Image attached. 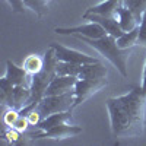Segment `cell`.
Listing matches in <instances>:
<instances>
[{
	"label": "cell",
	"instance_id": "5b68a950",
	"mask_svg": "<svg viewBox=\"0 0 146 146\" xmlns=\"http://www.w3.org/2000/svg\"><path fill=\"white\" fill-rule=\"evenodd\" d=\"M104 86H107V79H78L75 85V105L73 108L80 105L83 101H86L88 98L98 91H101Z\"/></svg>",
	"mask_w": 146,
	"mask_h": 146
},
{
	"label": "cell",
	"instance_id": "7c38bea8",
	"mask_svg": "<svg viewBox=\"0 0 146 146\" xmlns=\"http://www.w3.org/2000/svg\"><path fill=\"white\" fill-rule=\"evenodd\" d=\"M6 75L5 78L12 83L15 85V86H18V85H28V86H31V79L28 78L29 73L25 70V67H19L16 66L13 62H10V60H7L6 62Z\"/></svg>",
	"mask_w": 146,
	"mask_h": 146
},
{
	"label": "cell",
	"instance_id": "44dd1931",
	"mask_svg": "<svg viewBox=\"0 0 146 146\" xmlns=\"http://www.w3.org/2000/svg\"><path fill=\"white\" fill-rule=\"evenodd\" d=\"M123 5L133 12V15L140 23L142 15L146 12V0H123Z\"/></svg>",
	"mask_w": 146,
	"mask_h": 146
},
{
	"label": "cell",
	"instance_id": "cb8c5ba5",
	"mask_svg": "<svg viewBox=\"0 0 146 146\" xmlns=\"http://www.w3.org/2000/svg\"><path fill=\"white\" fill-rule=\"evenodd\" d=\"M137 44L146 47V12L142 15V19H140V23H139V40H137Z\"/></svg>",
	"mask_w": 146,
	"mask_h": 146
},
{
	"label": "cell",
	"instance_id": "e0dca14e",
	"mask_svg": "<svg viewBox=\"0 0 146 146\" xmlns=\"http://www.w3.org/2000/svg\"><path fill=\"white\" fill-rule=\"evenodd\" d=\"M13 91L15 85H12L5 76L0 79V101H2V107L6 108H13Z\"/></svg>",
	"mask_w": 146,
	"mask_h": 146
},
{
	"label": "cell",
	"instance_id": "30bf717a",
	"mask_svg": "<svg viewBox=\"0 0 146 146\" xmlns=\"http://www.w3.org/2000/svg\"><path fill=\"white\" fill-rule=\"evenodd\" d=\"M83 19L100 23V25L105 29V32L108 35L114 36V38H120V36L124 34V31L120 27V22H118L117 18H108V16H100V15H86L85 13Z\"/></svg>",
	"mask_w": 146,
	"mask_h": 146
},
{
	"label": "cell",
	"instance_id": "4316f807",
	"mask_svg": "<svg viewBox=\"0 0 146 146\" xmlns=\"http://www.w3.org/2000/svg\"><path fill=\"white\" fill-rule=\"evenodd\" d=\"M28 126H29V121H28V118L27 117H23V115H21L19 118H18V121L15 123V129L16 130H19V131H25L27 129H28Z\"/></svg>",
	"mask_w": 146,
	"mask_h": 146
},
{
	"label": "cell",
	"instance_id": "ba28073f",
	"mask_svg": "<svg viewBox=\"0 0 146 146\" xmlns=\"http://www.w3.org/2000/svg\"><path fill=\"white\" fill-rule=\"evenodd\" d=\"M82 133V127L80 126H70V124H66V123H62L58 126H54L51 129H48L45 131H41V133H34L35 139H67V137H73V136H78Z\"/></svg>",
	"mask_w": 146,
	"mask_h": 146
},
{
	"label": "cell",
	"instance_id": "83f0119b",
	"mask_svg": "<svg viewBox=\"0 0 146 146\" xmlns=\"http://www.w3.org/2000/svg\"><path fill=\"white\" fill-rule=\"evenodd\" d=\"M142 91L146 94V63L143 67V78H142Z\"/></svg>",
	"mask_w": 146,
	"mask_h": 146
},
{
	"label": "cell",
	"instance_id": "277c9868",
	"mask_svg": "<svg viewBox=\"0 0 146 146\" xmlns=\"http://www.w3.org/2000/svg\"><path fill=\"white\" fill-rule=\"evenodd\" d=\"M73 105H75V89L67 94H62V95L44 96L38 102V105H36V111L40 113L41 118H45L56 113L73 110Z\"/></svg>",
	"mask_w": 146,
	"mask_h": 146
},
{
	"label": "cell",
	"instance_id": "484cf974",
	"mask_svg": "<svg viewBox=\"0 0 146 146\" xmlns=\"http://www.w3.org/2000/svg\"><path fill=\"white\" fill-rule=\"evenodd\" d=\"M21 133H22V131L16 130L15 127H9V130L5 133V137H7V140H9V142L13 143V142H16V140L21 137Z\"/></svg>",
	"mask_w": 146,
	"mask_h": 146
},
{
	"label": "cell",
	"instance_id": "ffe728a7",
	"mask_svg": "<svg viewBox=\"0 0 146 146\" xmlns=\"http://www.w3.org/2000/svg\"><path fill=\"white\" fill-rule=\"evenodd\" d=\"M137 40H139V27L124 32L120 38H117V44L120 48H131L133 45L137 44Z\"/></svg>",
	"mask_w": 146,
	"mask_h": 146
},
{
	"label": "cell",
	"instance_id": "8992f818",
	"mask_svg": "<svg viewBox=\"0 0 146 146\" xmlns=\"http://www.w3.org/2000/svg\"><path fill=\"white\" fill-rule=\"evenodd\" d=\"M56 34L60 35H75V36H85V38H101V36L107 35L105 29L96 22H89L85 25H78V27H57L54 28Z\"/></svg>",
	"mask_w": 146,
	"mask_h": 146
},
{
	"label": "cell",
	"instance_id": "7a4b0ae2",
	"mask_svg": "<svg viewBox=\"0 0 146 146\" xmlns=\"http://www.w3.org/2000/svg\"><path fill=\"white\" fill-rule=\"evenodd\" d=\"M80 41H83L85 44L91 45L92 48H95L101 56H104L108 62H111L113 66L121 73L123 78L129 76V70H127V60L130 56V48H120L117 44V38L111 35H104L101 38H85V36H76Z\"/></svg>",
	"mask_w": 146,
	"mask_h": 146
},
{
	"label": "cell",
	"instance_id": "52a82bcc",
	"mask_svg": "<svg viewBox=\"0 0 146 146\" xmlns=\"http://www.w3.org/2000/svg\"><path fill=\"white\" fill-rule=\"evenodd\" d=\"M50 47L54 48L56 57H57V60H60V62H69V63H75V64H88V63L98 62V58L91 57L88 54H83V53L76 51V50H70V48L63 47V45H60L57 42L50 44Z\"/></svg>",
	"mask_w": 146,
	"mask_h": 146
},
{
	"label": "cell",
	"instance_id": "d6986e66",
	"mask_svg": "<svg viewBox=\"0 0 146 146\" xmlns=\"http://www.w3.org/2000/svg\"><path fill=\"white\" fill-rule=\"evenodd\" d=\"M23 67H25V70L29 73V75H35V73H38L42 66H44V57H38L36 54H29L25 60H23Z\"/></svg>",
	"mask_w": 146,
	"mask_h": 146
},
{
	"label": "cell",
	"instance_id": "6da1fadb",
	"mask_svg": "<svg viewBox=\"0 0 146 146\" xmlns=\"http://www.w3.org/2000/svg\"><path fill=\"white\" fill-rule=\"evenodd\" d=\"M146 94L142 86H133L127 94L107 101L111 130L118 137L139 136L145 124Z\"/></svg>",
	"mask_w": 146,
	"mask_h": 146
},
{
	"label": "cell",
	"instance_id": "7402d4cb",
	"mask_svg": "<svg viewBox=\"0 0 146 146\" xmlns=\"http://www.w3.org/2000/svg\"><path fill=\"white\" fill-rule=\"evenodd\" d=\"M23 3L28 9H31L32 12H35L40 18H42L47 12H48V6H47V0H23Z\"/></svg>",
	"mask_w": 146,
	"mask_h": 146
},
{
	"label": "cell",
	"instance_id": "f1b7e54d",
	"mask_svg": "<svg viewBox=\"0 0 146 146\" xmlns=\"http://www.w3.org/2000/svg\"><path fill=\"white\" fill-rule=\"evenodd\" d=\"M145 124H146V121H145Z\"/></svg>",
	"mask_w": 146,
	"mask_h": 146
},
{
	"label": "cell",
	"instance_id": "9c48e42d",
	"mask_svg": "<svg viewBox=\"0 0 146 146\" xmlns=\"http://www.w3.org/2000/svg\"><path fill=\"white\" fill-rule=\"evenodd\" d=\"M78 79H79L78 76H60V75H56L54 79L51 80V83L48 85L44 96L62 95V94H67V92L73 91Z\"/></svg>",
	"mask_w": 146,
	"mask_h": 146
},
{
	"label": "cell",
	"instance_id": "4fadbf2b",
	"mask_svg": "<svg viewBox=\"0 0 146 146\" xmlns=\"http://www.w3.org/2000/svg\"><path fill=\"white\" fill-rule=\"evenodd\" d=\"M107 76V67H104L100 62L95 63H88V64H82L80 73H79V79H101Z\"/></svg>",
	"mask_w": 146,
	"mask_h": 146
},
{
	"label": "cell",
	"instance_id": "d4e9b609",
	"mask_svg": "<svg viewBox=\"0 0 146 146\" xmlns=\"http://www.w3.org/2000/svg\"><path fill=\"white\" fill-rule=\"evenodd\" d=\"M6 2L10 5L12 7V12H15V13H23L25 12V3H23V0H6Z\"/></svg>",
	"mask_w": 146,
	"mask_h": 146
},
{
	"label": "cell",
	"instance_id": "8fae6325",
	"mask_svg": "<svg viewBox=\"0 0 146 146\" xmlns=\"http://www.w3.org/2000/svg\"><path fill=\"white\" fill-rule=\"evenodd\" d=\"M123 6V0H105L102 3L91 6L85 13L86 15H100L108 18H117L120 7Z\"/></svg>",
	"mask_w": 146,
	"mask_h": 146
},
{
	"label": "cell",
	"instance_id": "ac0fdd59",
	"mask_svg": "<svg viewBox=\"0 0 146 146\" xmlns=\"http://www.w3.org/2000/svg\"><path fill=\"white\" fill-rule=\"evenodd\" d=\"M82 69V64H75L69 62H57L56 66V73L60 76H79Z\"/></svg>",
	"mask_w": 146,
	"mask_h": 146
},
{
	"label": "cell",
	"instance_id": "9a60e30c",
	"mask_svg": "<svg viewBox=\"0 0 146 146\" xmlns=\"http://www.w3.org/2000/svg\"><path fill=\"white\" fill-rule=\"evenodd\" d=\"M117 19H118L120 27L123 28V31H124V32L131 31V29H135V28H137V27H139V21L136 19V16H135V15H133V12H131L129 7H126L124 5L120 7L118 15H117Z\"/></svg>",
	"mask_w": 146,
	"mask_h": 146
},
{
	"label": "cell",
	"instance_id": "3957f363",
	"mask_svg": "<svg viewBox=\"0 0 146 146\" xmlns=\"http://www.w3.org/2000/svg\"><path fill=\"white\" fill-rule=\"evenodd\" d=\"M57 57H56V51L54 48L50 47L44 54V66L42 69L32 75L31 78V100L29 104H38L45 95V91L48 88V85L51 83V80L54 79L56 73V66H57Z\"/></svg>",
	"mask_w": 146,
	"mask_h": 146
},
{
	"label": "cell",
	"instance_id": "603a6c76",
	"mask_svg": "<svg viewBox=\"0 0 146 146\" xmlns=\"http://www.w3.org/2000/svg\"><path fill=\"white\" fill-rule=\"evenodd\" d=\"M19 117H21V114H19L18 110H15V108H9V111L5 113V115H3V121H5V124H6V126L13 127Z\"/></svg>",
	"mask_w": 146,
	"mask_h": 146
},
{
	"label": "cell",
	"instance_id": "2e32d148",
	"mask_svg": "<svg viewBox=\"0 0 146 146\" xmlns=\"http://www.w3.org/2000/svg\"><path fill=\"white\" fill-rule=\"evenodd\" d=\"M31 100V88L28 85H18L13 91V108L15 110H22L25 105L29 104Z\"/></svg>",
	"mask_w": 146,
	"mask_h": 146
},
{
	"label": "cell",
	"instance_id": "5bb4252c",
	"mask_svg": "<svg viewBox=\"0 0 146 146\" xmlns=\"http://www.w3.org/2000/svg\"><path fill=\"white\" fill-rule=\"evenodd\" d=\"M70 118H72V110H69V111H62V113H56V114H51V115L42 118L36 127H38L41 131H45V130L51 129L54 126L66 123V121L70 120Z\"/></svg>",
	"mask_w": 146,
	"mask_h": 146
}]
</instances>
